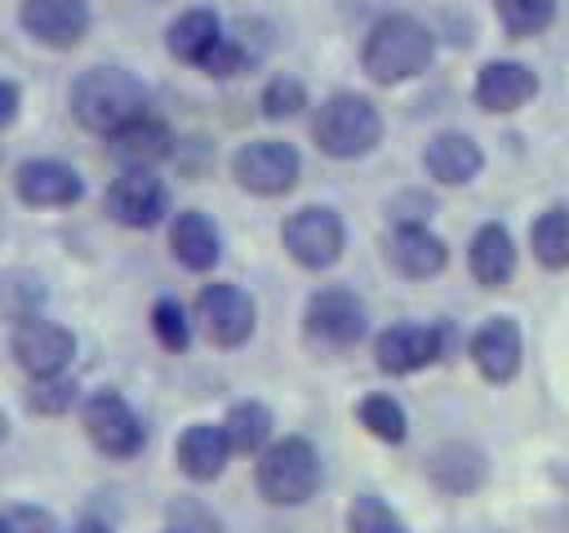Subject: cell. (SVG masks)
<instances>
[{
	"label": "cell",
	"instance_id": "obj_38",
	"mask_svg": "<svg viewBox=\"0 0 569 533\" xmlns=\"http://www.w3.org/2000/svg\"><path fill=\"white\" fill-rule=\"evenodd\" d=\"M164 533H187V529H178V524H169V529H164Z\"/></svg>",
	"mask_w": 569,
	"mask_h": 533
},
{
	"label": "cell",
	"instance_id": "obj_34",
	"mask_svg": "<svg viewBox=\"0 0 569 533\" xmlns=\"http://www.w3.org/2000/svg\"><path fill=\"white\" fill-rule=\"evenodd\" d=\"M4 520V533H62V520L36 502H13L0 511Z\"/></svg>",
	"mask_w": 569,
	"mask_h": 533
},
{
	"label": "cell",
	"instance_id": "obj_11",
	"mask_svg": "<svg viewBox=\"0 0 569 533\" xmlns=\"http://www.w3.org/2000/svg\"><path fill=\"white\" fill-rule=\"evenodd\" d=\"M445 355V324H418V320H400L387 324L373 338V364L387 378H409L431 369Z\"/></svg>",
	"mask_w": 569,
	"mask_h": 533
},
{
	"label": "cell",
	"instance_id": "obj_9",
	"mask_svg": "<svg viewBox=\"0 0 569 533\" xmlns=\"http://www.w3.org/2000/svg\"><path fill=\"white\" fill-rule=\"evenodd\" d=\"M191 320L200 324V333H204L213 346L236 351V346H244V342L253 338V329H258V306H253V298H249L240 284H231V280H209V284L196 293Z\"/></svg>",
	"mask_w": 569,
	"mask_h": 533
},
{
	"label": "cell",
	"instance_id": "obj_5",
	"mask_svg": "<svg viewBox=\"0 0 569 533\" xmlns=\"http://www.w3.org/2000/svg\"><path fill=\"white\" fill-rule=\"evenodd\" d=\"M302 333L320 351H351L369 333L365 298L347 284H320L302 306Z\"/></svg>",
	"mask_w": 569,
	"mask_h": 533
},
{
	"label": "cell",
	"instance_id": "obj_10",
	"mask_svg": "<svg viewBox=\"0 0 569 533\" xmlns=\"http://www.w3.org/2000/svg\"><path fill=\"white\" fill-rule=\"evenodd\" d=\"M102 209L111 222L129 227V231H151L169 218V187L156 169H142V164H124L111 182H107V195H102Z\"/></svg>",
	"mask_w": 569,
	"mask_h": 533
},
{
	"label": "cell",
	"instance_id": "obj_31",
	"mask_svg": "<svg viewBox=\"0 0 569 533\" xmlns=\"http://www.w3.org/2000/svg\"><path fill=\"white\" fill-rule=\"evenodd\" d=\"M258 107H262L267 120H293V115H302L311 107L307 102V84L298 76H271L262 84V93H258Z\"/></svg>",
	"mask_w": 569,
	"mask_h": 533
},
{
	"label": "cell",
	"instance_id": "obj_23",
	"mask_svg": "<svg viewBox=\"0 0 569 533\" xmlns=\"http://www.w3.org/2000/svg\"><path fill=\"white\" fill-rule=\"evenodd\" d=\"M107 151H111L120 164H142V169H156L160 160H169V155H173V129H169L160 115L142 111L138 120L120 124V129L107 138Z\"/></svg>",
	"mask_w": 569,
	"mask_h": 533
},
{
	"label": "cell",
	"instance_id": "obj_1",
	"mask_svg": "<svg viewBox=\"0 0 569 533\" xmlns=\"http://www.w3.org/2000/svg\"><path fill=\"white\" fill-rule=\"evenodd\" d=\"M71 120L84 129V133H98V138H111L120 124L138 120L147 107H151V93L147 84L129 71V67H111V62H98L89 71H80L71 80Z\"/></svg>",
	"mask_w": 569,
	"mask_h": 533
},
{
	"label": "cell",
	"instance_id": "obj_8",
	"mask_svg": "<svg viewBox=\"0 0 569 533\" xmlns=\"http://www.w3.org/2000/svg\"><path fill=\"white\" fill-rule=\"evenodd\" d=\"M280 244L302 271H329L347 253V222L333 204H302L280 222Z\"/></svg>",
	"mask_w": 569,
	"mask_h": 533
},
{
	"label": "cell",
	"instance_id": "obj_12",
	"mask_svg": "<svg viewBox=\"0 0 569 533\" xmlns=\"http://www.w3.org/2000/svg\"><path fill=\"white\" fill-rule=\"evenodd\" d=\"M9 351L18 360V369L27 378H49V373H67V364L76 360V333L58 320L44 315H27L13 324L9 333Z\"/></svg>",
	"mask_w": 569,
	"mask_h": 533
},
{
	"label": "cell",
	"instance_id": "obj_14",
	"mask_svg": "<svg viewBox=\"0 0 569 533\" xmlns=\"http://www.w3.org/2000/svg\"><path fill=\"white\" fill-rule=\"evenodd\" d=\"M13 191L31 209H71L84 200V178L67 160L53 155H31L13 169Z\"/></svg>",
	"mask_w": 569,
	"mask_h": 533
},
{
	"label": "cell",
	"instance_id": "obj_39",
	"mask_svg": "<svg viewBox=\"0 0 569 533\" xmlns=\"http://www.w3.org/2000/svg\"><path fill=\"white\" fill-rule=\"evenodd\" d=\"M0 533H4V520H0Z\"/></svg>",
	"mask_w": 569,
	"mask_h": 533
},
{
	"label": "cell",
	"instance_id": "obj_3",
	"mask_svg": "<svg viewBox=\"0 0 569 533\" xmlns=\"http://www.w3.org/2000/svg\"><path fill=\"white\" fill-rule=\"evenodd\" d=\"M253 457V489L267 506H307L325 484L320 449L307 435H271Z\"/></svg>",
	"mask_w": 569,
	"mask_h": 533
},
{
	"label": "cell",
	"instance_id": "obj_32",
	"mask_svg": "<svg viewBox=\"0 0 569 533\" xmlns=\"http://www.w3.org/2000/svg\"><path fill=\"white\" fill-rule=\"evenodd\" d=\"M151 333L164 351H187L191 346V315L178 298H160L151 306Z\"/></svg>",
	"mask_w": 569,
	"mask_h": 533
},
{
	"label": "cell",
	"instance_id": "obj_35",
	"mask_svg": "<svg viewBox=\"0 0 569 533\" xmlns=\"http://www.w3.org/2000/svg\"><path fill=\"white\" fill-rule=\"evenodd\" d=\"M22 111V89L13 80H0V129H9Z\"/></svg>",
	"mask_w": 569,
	"mask_h": 533
},
{
	"label": "cell",
	"instance_id": "obj_22",
	"mask_svg": "<svg viewBox=\"0 0 569 533\" xmlns=\"http://www.w3.org/2000/svg\"><path fill=\"white\" fill-rule=\"evenodd\" d=\"M516 240L502 222H480L471 231V244H467V271L480 289H507L516 280Z\"/></svg>",
	"mask_w": 569,
	"mask_h": 533
},
{
	"label": "cell",
	"instance_id": "obj_2",
	"mask_svg": "<svg viewBox=\"0 0 569 533\" xmlns=\"http://www.w3.org/2000/svg\"><path fill=\"white\" fill-rule=\"evenodd\" d=\"M436 58V36L413 13H387L369 27L360 44V67L373 84H405L418 80Z\"/></svg>",
	"mask_w": 569,
	"mask_h": 533
},
{
	"label": "cell",
	"instance_id": "obj_19",
	"mask_svg": "<svg viewBox=\"0 0 569 533\" xmlns=\"http://www.w3.org/2000/svg\"><path fill=\"white\" fill-rule=\"evenodd\" d=\"M169 253H173V262H178L182 271H191V275L213 271L218 258H222V231H218V222H213L204 209H182V213H173V222H169Z\"/></svg>",
	"mask_w": 569,
	"mask_h": 533
},
{
	"label": "cell",
	"instance_id": "obj_13",
	"mask_svg": "<svg viewBox=\"0 0 569 533\" xmlns=\"http://www.w3.org/2000/svg\"><path fill=\"white\" fill-rule=\"evenodd\" d=\"M382 262L405 280H431L449 266V244L427 222H391L382 235Z\"/></svg>",
	"mask_w": 569,
	"mask_h": 533
},
{
	"label": "cell",
	"instance_id": "obj_20",
	"mask_svg": "<svg viewBox=\"0 0 569 533\" xmlns=\"http://www.w3.org/2000/svg\"><path fill=\"white\" fill-rule=\"evenodd\" d=\"M227 462H231V444H227V435H222L218 422H191V426H182V435L173 440V466H178L191 484H213V480H222Z\"/></svg>",
	"mask_w": 569,
	"mask_h": 533
},
{
	"label": "cell",
	"instance_id": "obj_26",
	"mask_svg": "<svg viewBox=\"0 0 569 533\" xmlns=\"http://www.w3.org/2000/svg\"><path fill=\"white\" fill-rule=\"evenodd\" d=\"M529 249L542 271H569V204H547L529 222Z\"/></svg>",
	"mask_w": 569,
	"mask_h": 533
},
{
	"label": "cell",
	"instance_id": "obj_15",
	"mask_svg": "<svg viewBox=\"0 0 569 533\" xmlns=\"http://www.w3.org/2000/svg\"><path fill=\"white\" fill-rule=\"evenodd\" d=\"M467 355H471V364H476V373H480L485 382H493V386L516 382V373H520V364H525V333H520L516 315H489V320L471 333Z\"/></svg>",
	"mask_w": 569,
	"mask_h": 533
},
{
	"label": "cell",
	"instance_id": "obj_4",
	"mask_svg": "<svg viewBox=\"0 0 569 533\" xmlns=\"http://www.w3.org/2000/svg\"><path fill=\"white\" fill-rule=\"evenodd\" d=\"M382 111L373 107V98L365 93H329L316 111H311V142L320 155L329 160H360L369 151H378L382 142Z\"/></svg>",
	"mask_w": 569,
	"mask_h": 533
},
{
	"label": "cell",
	"instance_id": "obj_25",
	"mask_svg": "<svg viewBox=\"0 0 569 533\" xmlns=\"http://www.w3.org/2000/svg\"><path fill=\"white\" fill-rule=\"evenodd\" d=\"M218 426H222V435H227L231 453L253 457V453H258V449H267V440L276 435V413H271L262 400H236Z\"/></svg>",
	"mask_w": 569,
	"mask_h": 533
},
{
	"label": "cell",
	"instance_id": "obj_37",
	"mask_svg": "<svg viewBox=\"0 0 569 533\" xmlns=\"http://www.w3.org/2000/svg\"><path fill=\"white\" fill-rule=\"evenodd\" d=\"M9 440V418H4V409H0V444Z\"/></svg>",
	"mask_w": 569,
	"mask_h": 533
},
{
	"label": "cell",
	"instance_id": "obj_29",
	"mask_svg": "<svg viewBox=\"0 0 569 533\" xmlns=\"http://www.w3.org/2000/svg\"><path fill=\"white\" fill-rule=\"evenodd\" d=\"M493 18L511 40H533L556 22V0H493Z\"/></svg>",
	"mask_w": 569,
	"mask_h": 533
},
{
	"label": "cell",
	"instance_id": "obj_24",
	"mask_svg": "<svg viewBox=\"0 0 569 533\" xmlns=\"http://www.w3.org/2000/svg\"><path fill=\"white\" fill-rule=\"evenodd\" d=\"M218 40H222V22H218L213 9H187V13H178V18L169 22V31H164L169 58H178V62H187V67H200V62L213 53Z\"/></svg>",
	"mask_w": 569,
	"mask_h": 533
},
{
	"label": "cell",
	"instance_id": "obj_36",
	"mask_svg": "<svg viewBox=\"0 0 569 533\" xmlns=\"http://www.w3.org/2000/svg\"><path fill=\"white\" fill-rule=\"evenodd\" d=\"M71 533H116V529H111V524H107L102 515H80Z\"/></svg>",
	"mask_w": 569,
	"mask_h": 533
},
{
	"label": "cell",
	"instance_id": "obj_33",
	"mask_svg": "<svg viewBox=\"0 0 569 533\" xmlns=\"http://www.w3.org/2000/svg\"><path fill=\"white\" fill-rule=\"evenodd\" d=\"M249 67H253V53H249L244 40H236V36H222V40L213 44V53L200 62V71L213 76V80H231V76H240V71H249Z\"/></svg>",
	"mask_w": 569,
	"mask_h": 533
},
{
	"label": "cell",
	"instance_id": "obj_7",
	"mask_svg": "<svg viewBox=\"0 0 569 533\" xmlns=\"http://www.w3.org/2000/svg\"><path fill=\"white\" fill-rule=\"evenodd\" d=\"M231 178H236L240 191L276 200V195H289L298 187L302 155L284 138H249V142H240L231 151Z\"/></svg>",
	"mask_w": 569,
	"mask_h": 533
},
{
	"label": "cell",
	"instance_id": "obj_21",
	"mask_svg": "<svg viewBox=\"0 0 569 533\" xmlns=\"http://www.w3.org/2000/svg\"><path fill=\"white\" fill-rule=\"evenodd\" d=\"M427 480L449 497H467L489 480V457L471 440H445L427 457Z\"/></svg>",
	"mask_w": 569,
	"mask_h": 533
},
{
	"label": "cell",
	"instance_id": "obj_17",
	"mask_svg": "<svg viewBox=\"0 0 569 533\" xmlns=\"http://www.w3.org/2000/svg\"><path fill=\"white\" fill-rule=\"evenodd\" d=\"M18 22L44 49H76L89 31V4L84 0H22Z\"/></svg>",
	"mask_w": 569,
	"mask_h": 533
},
{
	"label": "cell",
	"instance_id": "obj_30",
	"mask_svg": "<svg viewBox=\"0 0 569 533\" xmlns=\"http://www.w3.org/2000/svg\"><path fill=\"white\" fill-rule=\"evenodd\" d=\"M80 404V382L67 373H49V378H31L27 386V409L36 418H62Z\"/></svg>",
	"mask_w": 569,
	"mask_h": 533
},
{
	"label": "cell",
	"instance_id": "obj_28",
	"mask_svg": "<svg viewBox=\"0 0 569 533\" xmlns=\"http://www.w3.org/2000/svg\"><path fill=\"white\" fill-rule=\"evenodd\" d=\"M342 524H347V533H409V520L382 493H369V489L347 502Z\"/></svg>",
	"mask_w": 569,
	"mask_h": 533
},
{
	"label": "cell",
	"instance_id": "obj_27",
	"mask_svg": "<svg viewBox=\"0 0 569 533\" xmlns=\"http://www.w3.org/2000/svg\"><path fill=\"white\" fill-rule=\"evenodd\" d=\"M356 422H360L373 440H382V444H405V440H409V413H405V404H400L396 395H387V391L360 395V400H356Z\"/></svg>",
	"mask_w": 569,
	"mask_h": 533
},
{
	"label": "cell",
	"instance_id": "obj_16",
	"mask_svg": "<svg viewBox=\"0 0 569 533\" xmlns=\"http://www.w3.org/2000/svg\"><path fill=\"white\" fill-rule=\"evenodd\" d=\"M471 98L489 115H511L538 98V71L529 62H516V58H493L476 71Z\"/></svg>",
	"mask_w": 569,
	"mask_h": 533
},
{
	"label": "cell",
	"instance_id": "obj_18",
	"mask_svg": "<svg viewBox=\"0 0 569 533\" xmlns=\"http://www.w3.org/2000/svg\"><path fill=\"white\" fill-rule=\"evenodd\" d=\"M422 169H427V178L440 182V187H467V182L480 178L485 151H480V142H476L471 133H462V129H440V133L427 138V147H422Z\"/></svg>",
	"mask_w": 569,
	"mask_h": 533
},
{
	"label": "cell",
	"instance_id": "obj_6",
	"mask_svg": "<svg viewBox=\"0 0 569 533\" xmlns=\"http://www.w3.org/2000/svg\"><path fill=\"white\" fill-rule=\"evenodd\" d=\"M80 426H84L89 444L111 462H129L147 449V426L138 418V409L116 386H98L80 400Z\"/></svg>",
	"mask_w": 569,
	"mask_h": 533
}]
</instances>
